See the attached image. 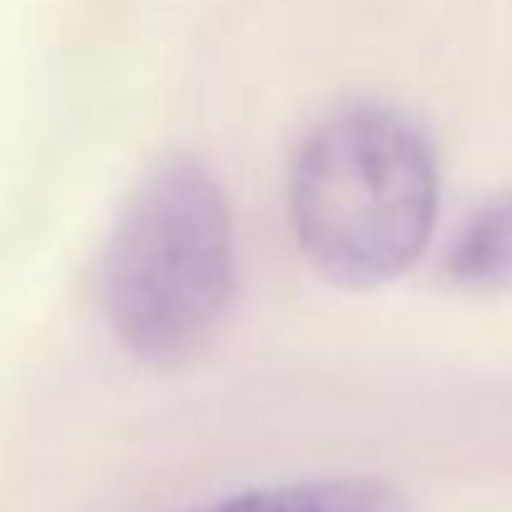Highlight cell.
<instances>
[{
    "label": "cell",
    "instance_id": "cell-4",
    "mask_svg": "<svg viewBox=\"0 0 512 512\" xmlns=\"http://www.w3.org/2000/svg\"><path fill=\"white\" fill-rule=\"evenodd\" d=\"M443 279L458 289H512V189L483 199L443 249Z\"/></svg>",
    "mask_w": 512,
    "mask_h": 512
},
{
    "label": "cell",
    "instance_id": "cell-2",
    "mask_svg": "<svg viewBox=\"0 0 512 512\" xmlns=\"http://www.w3.org/2000/svg\"><path fill=\"white\" fill-rule=\"evenodd\" d=\"M234 279V214L219 174L194 155L160 160L100 254L110 339L150 368H184L224 329Z\"/></svg>",
    "mask_w": 512,
    "mask_h": 512
},
{
    "label": "cell",
    "instance_id": "cell-1",
    "mask_svg": "<svg viewBox=\"0 0 512 512\" xmlns=\"http://www.w3.org/2000/svg\"><path fill=\"white\" fill-rule=\"evenodd\" d=\"M438 150L428 130L383 100L329 110L289 160V229L309 269L339 289L403 279L438 229Z\"/></svg>",
    "mask_w": 512,
    "mask_h": 512
},
{
    "label": "cell",
    "instance_id": "cell-3",
    "mask_svg": "<svg viewBox=\"0 0 512 512\" xmlns=\"http://www.w3.org/2000/svg\"><path fill=\"white\" fill-rule=\"evenodd\" d=\"M184 512H408V498L383 478H304L244 488Z\"/></svg>",
    "mask_w": 512,
    "mask_h": 512
}]
</instances>
